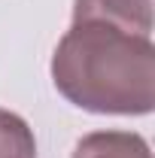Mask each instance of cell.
I'll list each match as a JSON object with an SVG mask.
<instances>
[{"mask_svg": "<svg viewBox=\"0 0 155 158\" xmlns=\"http://www.w3.org/2000/svg\"><path fill=\"white\" fill-rule=\"evenodd\" d=\"M52 82L79 110L146 116L155 106L152 37L107 21H73L52 55Z\"/></svg>", "mask_w": 155, "mask_h": 158, "instance_id": "cell-1", "label": "cell"}, {"mask_svg": "<svg viewBox=\"0 0 155 158\" xmlns=\"http://www.w3.org/2000/svg\"><path fill=\"white\" fill-rule=\"evenodd\" d=\"M73 21H107L122 31L152 37V0H76Z\"/></svg>", "mask_w": 155, "mask_h": 158, "instance_id": "cell-2", "label": "cell"}, {"mask_svg": "<svg viewBox=\"0 0 155 158\" xmlns=\"http://www.w3.org/2000/svg\"><path fill=\"white\" fill-rule=\"evenodd\" d=\"M73 158H152L149 143L131 131H94L73 149Z\"/></svg>", "mask_w": 155, "mask_h": 158, "instance_id": "cell-3", "label": "cell"}, {"mask_svg": "<svg viewBox=\"0 0 155 158\" xmlns=\"http://www.w3.org/2000/svg\"><path fill=\"white\" fill-rule=\"evenodd\" d=\"M0 158H37L34 131L9 110H0Z\"/></svg>", "mask_w": 155, "mask_h": 158, "instance_id": "cell-4", "label": "cell"}]
</instances>
